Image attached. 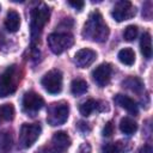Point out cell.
<instances>
[{"instance_id": "cell-22", "label": "cell", "mask_w": 153, "mask_h": 153, "mask_svg": "<svg viewBox=\"0 0 153 153\" xmlns=\"http://www.w3.org/2000/svg\"><path fill=\"white\" fill-rule=\"evenodd\" d=\"M12 147V136L8 131H0V153H8Z\"/></svg>"}, {"instance_id": "cell-16", "label": "cell", "mask_w": 153, "mask_h": 153, "mask_svg": "<svg viewBox=\"0 0 153 153\" xmlns=\"http://www.w3.org/2000/svg\"><path fill=\"white\" fill-rule=\"evenodd\" d=\"M140 50L145 59H151L152 56V38L149 32H145L140 39Z\"/></svg>"}, {"instance_id": "cell-12", "label": "cell", "mask_w": 153, "mask_h": 153, "mask_svg": "<svg viewBox=\"0 0 153 153\" xmlns=\"http://www.w3.org/2000/svg\"><path fill=\"white\" fill-rule=\"evenodd\" d=\"M59 153H63L69 146H71V137L66 131H56L54 133L51 137V143H50Z\"/></svg>"}, {"instance_id": "cell-9", "label": "cell", "mask_w": 153, "mask_h": 153, "mask_svg": "<svg viewBox=\"0 0 153 153\" xmlns=\"http://www.w3.org/2000/svg\"><path fill=\"white\" fill-rule=\"evenodd\" d=\"M22 105H23V110L26 112H36L38 110H41L44 105V99L41 94L33 92V91H29L25 92L23 96V100H22Z\"/></svg>"}, {"instance_id": "cell-30", "label": "cell", "mask_w": 153, "mask_h": 153, "mask_svg": "<svg viewBox=\"0 0 153 153\" xmlns=\"http://www.w3.org/2000/svg\"><path fill=\"white\" fill-rule=\"evenodd\" d=\"M6 45V38L4 36V33L0 31V48H4Z\"/></svg>"}, {"instance_id": "cell-15", "label": "cell", "mask_w": 153, "mask_h": 153, "mask_svg": "<svg viewBox=\"0 0 153 153\" xmlns=\"http://www.w3.org/2000/svg\"><path fill=\"white\" fill-rule=\"evenodd\" d=\"M100 102L96 100V99H87L85 102H82L79 106V111L84 117L90 116L93 111H102L103 109L100 108Z\"/></svg>"}, {"instance_id": "cell-29", "label": "cell", "mask_w": 153, "mask_h": 153, "mask_svg": "<svg viewBox=\"0 0 153 153\" xmlns=\"http://www.w3.org/2000/svg\"><path fill=\"white\" fill-rule=\"evenodd\" d=\"M91 152H92V149H91V146L88 142H84L78 149V153H91Z\"/></svg>"}, {"instance_id": "cell-8", "label": "cell", "mask_w": 153, "mask_h": 153, "mask_svg": "<svg viewBox=\"0 0 153 153\" xmlns=\"http://www.w3.org/2000/svg\"><path fill=\"white\" fill-rule=\"evenodd\" d=\"M135 14H136L135 6L130 1H127V0H121V1L116 2L111 11L112 18L118 23L133 18Z\"/></svg>"}, {"instance_id": "cell-28", "label": "cell", "mask_w": 153, "mask_h": 153, "mask_svg": "<svg viewBox=\"0 0 153 153\" xmlns=\"http://www.w3.org/2000/svg\"><path fill=\"white\" fill-rule=\"evenodd\" d=\"M68 5H71L72 7H74L75 10H78L79 12L84 8L85 6V2L84 1H68Z\"/></svg>"}, {"instance_id": "cell-2", "label": "cell", "mask_w": 153, "mask_h": 153, "mask_svg": "<svg viewBox=\"0 0 153 153\" xmlns=\"http://www.w3.org/2000/svg\"><path fill=\"white\" fill-rule=\"evenodd\" d=\"M49 17H50V8L44 4H42L41 6L35 7L31 11L30 32H31L32 41L37 39L41 36L47 22L49 20Z\"/></svg>"}, {"instance_id": "cell-26", "label": "cell", "mask_w": 153, "mask_h": 153, "mask_svg": "<svg viewBox=\"0 0 153 153\" xmlns=\"http://www.w3.org/2000/svg\"><path fill=\"white\" fill-rule=\"evenodd\" d=\"M36 153H59L51 145H47V146H42L41 148H38L37 149V152Z\"/></svg>"}, {"instance_id": "cell-13", "label": "cell", "mask_w": 153, "mask_h": 153, "mask_svg": "<svg viewBox=\"0 0 153 153\" xmlns=\"http://www.w3.org/2000/svg\"><path fill=\"white\" fill-rule=\"evenodd\" d=\"M114 102L131 115H137V112H139V108H137L136 102L126 94H121V93L116 94L114 97Z\"/></svg>"}, {"instance_id": "cell-24", "label": "cell", "mask_w": 153, "mask_h": 153, "mask_svg": "<svg viewBox=\"0 0 153 153\" xmlns=\"http://www.w3.org/2000/svg\"><path fill=\"white\" fill-rule=\"evenodd\" d=\"M137 33H139V27L136 25H134V24L133 25H128L123 31V38L127 42H131V41H134L136 38Z\"/></svg>"}, {"instance_id": "cell-4", "label": "cell", "mask_w": 153, "mask_h": 153, "mask_svg": "<svg viewBox=\"0 0 153 153\" xmlns=\"http://www.w3.org/2000/svg\"><path fill=\"white\" fill-rule=\"evenodd\" d=\"M69 115V105L68 103L61 100V102H55L51 103L48 106L47 110V122L48 124L55 127V126H61L68 120Z\"/></svg>"}, {"instance_id": "cell-27", "label": "cell", "mask_w": 153, "mask_h": 153, "mask_svg": "<svg viewBox=\"0 0 153 153\" xmlns=\"http://www.w3.org/2000/svg\"><path fill=\"white\" fill-rule=\"evenodd\" d=\"M76 127H78V129H79L80 131H82V133H87V131L91 130V126H90L87 122H84V121H79L78 124H76Z\"/></svg>"}, {"instance_id": "cell-3", "label": "cell", "mask_w": 153, "mask_h": 153, "mask_svg": "<svg viewBox=\"0 0 153 153\" xmlns=\"http://www.w3.org/2000/svg\"><path fill=\"white\" fill-rule=\"evenodd\" d=\"M18 81H19V76H18L17 66L16 65L8 66L0 75V98L12 94L17 90Z\"/></svg>"}, {"instance_id": "cell-1", "label": "cell", "mask_w": 153, "mask_h": 153, "mask_svg": "<svg viewBox=\"0 0 153 153\" xmlns=\"http://www.w3.org/2000/svg\"><path fill=\"white\" fill-rule=\"evenodd\" d=\"M109 33H110V30L105 24V22L103 20V16L100 14V12L93 11L88 16V19L86 20V23L84 24L82 32H81L82 37L91 39L93 42L103 43L108 39Z\"/></svg>"}, {"instance_id": "cell-31", "label": "cell", "mask_w": 153, "mask_h": 153, "mask_svg": "<svg viewBox=\"0 0 153 153\" xmlns=\"http://www.w3.org/2000/svg\"><path fill=\"white\" fill-rule=\"evenodd\" d=\"M0 8H1V6H0Z\"/></svg>"}, {"instance_id": "cell-18", "label": "cell", "mask_w": 153, "mask_h": 153, "mask_svg": "<svg viewBox=\"0 0 153 153\" xmlns=\"http://www.w3.org/2000/svg\"><path fill=\"white\" fill-rule=\"evenodd\" d=\"M130 146L127 147V142L117 141L116 143H106L102 147V153H126Z\"/></svg>"}, {"instance_id": "cell-14", "label": "cell", "mask_w": 153, "mask_h": 153, "mask_svg": "<svg viewBox=\"0 0 153 153\" xmlns=\"http://www.w3.org/2000/svg\"><path fill=\"white\" fill-rule=\"evenodd\" d=\"M4 25H5L7 31L17 32L19 30V26H20V16H19V13L14 10H10L6 14Z\"/></svg>"}, {"instance_id": "cell-10", "label": "cell", "mask_w": 153, "mask_h": 153, "mask_svg": "<svg viewBox=\"0 0 153 153\" xmlns=\"http://www.w3.org/2000/svg\"><path fill=\"white\" fill-rule=\"evenodd\" d=\"M111 74H112V67L110 63H106V62L98 65L92 71V78L94 82L100 87H105L110 82Z\"/></svg>"}, {"instance_id": "cell-25", "label": "cell", "mask_w": 153, "mask_h": 153, "mask_svg": "<svg viewBox=\"0 0 153 153\" xmlns=\"http://www.w3.org/2000/svg\"><path fill=\"white\" fill-rule=\"evenodd\" d=\"M102 134L105 137H110L114 134V124H112V122H106L105 123V126H104V128L102 130Z\"/></svg>"}, {"instance_id": "cell-20", "label": "cell", "mask_w": 153, "mask_h": 153, "mask_svg": "<svg viewBox=\"0 0 153 153\" xmlns=\"http://www.w3.org/2000/svg\"><path fill=\"white\" fill-rule=\"evenodd\" d=\"M120 130L126 135H131L137 130V124L133 118L123 117L120 122Z\"/></svg>"}, {"instance_id": "cell-6", "label": "cell", "mask_w": 153, "mask_h": 153, "mask_svg": "<svg viewBox=\"0 0 153 153\" xmlns=\"http://www.w3.org/2000/svg\"><path fill=\"white\" fill-rule=\"evenodd\" d=\"M42 127L38 123H24L19 131V145L22 148L31 147L39 137Z\"/></svg>"}, {"instance_id": "cell-5", "label": "cell", "mask_w": 153, "mask_h": 153, "mask_svg": "<svg viewBox=\"0 0 153 153\" xmlns=\"http://www.w3.org/2000/svg\"><path fill=\"white\" fill-rule=\"evenodd\" d=\"M50 50L59 55L68 50L74 44V37L69 32H53L47 38Z\"/></svg>"}, {"instance_id": "cell-21", "label": "cell", "mask_w": 153, "mask_h": 153, "mask_svg": "<svg viewBox=\"0 0 153 153\" xmlns=\"http://www.w3.org/2000/svg\"><path fill=\"white\" fill-rule=\"evenodd\" d=\"M88 90V85L84 79H74L71 82V92L74 96H80L86 93Z\"/></svg>"}, {"instance_id": "cell-17", "label": "cell", "mask_w": 153, "mask_h": 153, "mask_svg": "<svg viewBox=\"0 0 153 153\" xmlns=\"http://www.w3.org/2000/svg\"><path fill=\"white\" fill-rule=\"evenodd\" d=\"M122 85L135 93H140L143 90V82L137 76H128L122 81Z\"/></svg>"}, {"instance_id": "cell-19", "label": "cell", "mask_w": 153, "mask_h": 153, "mask_svg": "<svg viewBox=\"0 0 153 153\" xmlns=\"http://www.w3.org/2000/svg\"><path fill=\"white\" fill-rule=\"evenodd\" d=\"M118 60L126 65V66H131L135 62V51L131 48H123L118 51L117 54Z\"/></svg>"}, {"instance_id": "cell-11", "label": "cell", "mask_w": 153, "mask_h": 153, "mask_svg": "<svg viewBox=\"0 0 153 153\" xmlns=\"http://www.w3.org/2000/svg\"><path fill=\"white\" fill-rule=\"evenodd\" d=\"M97 59V53L90 48H82L74 55V62L79 68H86L91 66Z\"/></svg>"}, {"instance_id": "cell-23", "label": "cell", "mask_w": 153, "mask_h": 153, "mask_svg": "<svg viewBox=\"0 0 153 153\" xmlns=\"http://www.w3.org/2000/svg\"><path fill=\"white\" fill-rule=\"evenodd\" d=\"M14 117V108L12 104L0 105V123L4 121H12Z\"/></svg>"}, {"instance_id": "cell-7", "label": "cell", "mask_w": 153, "mask_h": 153, "mask_svg": "<svg viewBox=\"0 0 153 153\" xmlns=\"http://www.w3.org/2000/svg\"><path fill=\"white\" fill-rule=\"evenodd\" d=\"M41 85L50 94H57L62 90V73L60 69H51L47 72L42 79Z\"/></svg>"}]
</instances>
